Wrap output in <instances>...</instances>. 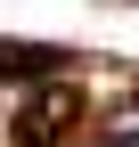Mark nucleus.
<instances>
[{
	"mask_svg": "<svg viewBox=\"0 0 139 147\" xmlns=\"http://www.w3.org/2000/svg\"><path fill=\"white\" fill-rule=\"evenodd\" d=\"M98 139L107 147H139V98H115L107 115H98Z\"/></svg>",
	"mask_w": 139,
	"mask_h": 147,
	"instance_id": "nucleus-3",
	"label": "nucleus"
},
{
	"mask_svg": "<svg viewBox=\"0 0 139 147\" xmlns=\"http://www.w3.org/2000/svg\"><path fill=\"white\" fill-rule=\"evenodd\" d=\"M74 123H82V90H74V82H41L25 106H16V123H8V147H57Z\"/></svg>",
	"mask_w": 139,
	"mask_h": 147,
	"instance_id": "nucleus-1",
	"label": "nucleus"
},
{
	"mask_svg": "<svg viewBox=\"0 0 139 147\" xmlns=\"http://www.w3.org/2000/svg\"><path fill=\"white\" fill-rule=\"evenodd\" d=\"M0 82H65V49L49 41H0Z\"/></svg>",
	"mask_w": 139,
	"mask_h": 147,
	"instance_id": "nucleus-2",
	"label": "nucleus"
}]
</instances>
